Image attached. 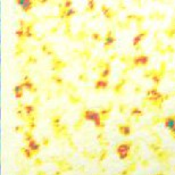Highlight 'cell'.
<instances>
[{
    "label": "cell",
    "instance_id": "cell-1",
    "mask_svg": "<svg viewBox=\"0 0 175 175\" xmlns=\"http://www.w3.org/2000/svg\"><path fill=\"white\" fill-rule=\"evenodd\" d=\"M134 141L129 140V141H124V142L118 143L114 150L116 151L117 156L119 157V159L122 160H126V159H132V152H131V148L133 147Z\"/></svg>",
    "mask_w": 175,
    "mask_h": 175
},
{
    "label": "cell",
    "instance_id": "cell-2",
    "mask_svg": "<svg viewBox=\"0 0 175 175\" xmlns=\"http://www.w3.org/2000/svg\"><path fill=\"white\" fill-rule=\"evenodd\" d=\"M81 118H83L84 121H90V122H93L94 124L99 123V122H103L101 118H100V115H99V111L93 109H83L82 113H81Z\"/></svg>",
    "mask_w": 175,
    "mask_h": 175
},
{
    "label": "cell",
    "instance_id": "cell-3",
    "mask_svg": "<svg viewBox=\"0 0 175 175\" xmlns=\"http://www.w3.org/2000/svg\"><path fill=\"white\" fill-rule=\"evenodd\" d=\"M149 56L147 55H143V53H140L138 56H134L133 57V60L131 63V65L129 66L130 68H136V67H146V66L149 65Z\"/></svg>",
    "mask_w": 175,
    "mask_h": 175
},
{
    "label": "cell",
    "instance_id": "cell-4",
    "mask_svg": "<svg viewBox=\"0 0 175 175\" xmlns=\"http://www.w3.org/2000/svg\"><path fill=\"white\" fill-rule=\"evenodd\" d=\"M104 50L105 51H108L109 49L114 48L115 42H116V38L114 35V32L111 30H108L106 35H105V40H104Z\"/></svg>",
    "mask_w": 175,
    "mask_h": 175
},
{
    "label": "cell",
    "instance_id": "cell-5",
    "mask_svg": "<svg viewBox=\"0 0 175 175\" xmlns=\"http://www.w3.org/2000/svg\"><path fill=\"white\" fill-rule=\"evenodd\" d=\"M16 5H18L21 7V9L24 12V13H30V10L32 9L34 6H37L38 1H32V0H17L15 1Z\"/></svg>",
    "mask_w": 175,
    "mask_h": 175
},
{
    "label": "cell",
    "instance_id": "cell-6",
    "mask_svg": "<svg viewBox=\"0 0 175 175\" xmlns=\"http://www.w3.org/2000/svg\"><path fill=\"white\" fill-rule=\"evenodd\" d=\"M21 85L27 90L29 92H31V93H35L37 92V85L33 83L32 81H31V78H29V76H25V78L22 80V82H21Z\"/></svg>",
    "mask_w": 175,
    "mask_h": 175
},
{
    "label": "cell",
    "instance_id": "cell-7",
    "mask_svg": "<svg viewBox=\"0 0 175 175\" xmlns=\"http://www.w3.org/2000/svg\"><path fill=\"white\" fill-rule=\"evenodd\" d=\"M117 130L119 132V134L123 136H130L132 134V126H131V124L126 123V124H118L117 125Z\"/></svg>",
    "mask_w": 175,
    "mask_h": 175
},
{
    "label": "cell",
    "instance_id": "cell-8",
    "mask_svg": "<svg viewBox=\"0 0 175 175\" xmlns=\"http://www.w3.org/2000/svg\"><path fill=\"white\" fill-rule=\"evenodd\" d=\"M67 64H66L65 62H63V60H60L58 57H56V56H53L51 59V67L53 71L56 72H59L62 71L63 68H65Z\"/></svg>",
    "mask_w": 175,
    "mask_h": 175
},
{
    "label": "cell",
    "instance_id": "cell-9",
    "mask_svg": "<svg viewBox=\"0 0 175 175\" xmlns=\"http://www.w3.org/2000/svg\"><path fill=\"white\" fill-rule=\"evenodd\" d=\"M127 82H129V81H127V78H121V80L118 81V83H116L115 86H114V89H113L114 93L117 94V96L123 94V88L125 86V84H126Z\"/></svg>",
    "mask_w": 175,
    "mask_h": 175
},
{
    "label": "cell",
    "instance_id": "cell-10",
    "mask_svg": "<svg viewBox=\"0 0 175 175\" xmlns=\"http://www.w3.org/2000/svg\"><path fill=\"white\" fill-rule=\"evenodd\" d=\"M101 10H103V13L105 14V17H106L107 20H113L117 14H118L117 12H115L113 8L107 7L106 5H101Z\"/></svg>",
    "mask_w": 175,
    "mask_h": 175
},
{
    "label": "cell",
    "instance_id": "cell-11",
    "mask_svg": "<svg viewBox=\"0 0 175 175\" xmlns=\"http://www.w3.org/2000/svg\"><path fill=\"white\" fill-rule=\"evenodd\" d=\"M108 85H109V82H108V80H104V78H98L94 81V89L97 91H100V90H106L107 88H108Z\"/></svg>",
    "mask_w": 175,
    "mask_h": 175
},
{
    "label": "cell",
    "instance_id": "cell-12",
    "mask_svg": "<svg viewBox=\"0 0 175 175\" xmlns=\"http://www.w3.org/2000/svg\"><path fill=\"white\" fill-rule=\"evenodd\" d=\"M111 109H113V103H110L108 108H101V109L99 110V115H100V118H101L103 122L107 121L109 118V114L110 111H111Z\"/></svg>",
    "mask_w": 175,
    "mask_h": 175
},
{
    "label": "cell",
    "instance_id": "cell-13",
    "mask_svg": "<svg viewBox=\"0 0 175 175\" xmlns=\"http://www.w3.org/2000/svg\"><path fill=\"white\" fill-rule=\"evenodd\" d=\"M164 125L166 129H168L169 131L175 129V114L174 115H171L164 118Z\"/></svg>",
    "mask_w": 175,
    "mask_h": 175
},
{
    "label": "cell",
    "instance_id": "cell-14",
    "mask_svg": "<svg viewBox=\"0 0 175 175\" xmlns=\"http://www.w3.org/2000/svg\"><path fill=\"white\" fill-rule=\"evenodd\" d=\"M27 148L32 151L34 155H38L40 151V143H38L35 141V139H33L32 141L27 143Z\"/></svg>",
    "mask_w": 175,
    "mask_h": 175
},
{
    "label": "cell",
    "instance_id": "cell-15",
    "mask_svg": "<svg viewBox=\"0 0 175 175\" xmlns=\"http://www.w3.org/2000/svg\"><path fill=\"white\" fill-rule=\"evenodd\" d=\"M13 92H14V94H15V97L17 98V99H22V98H23V94H24V88L21 84L15 85L13 89Z\"/></svg>",
    "mask_w": 175,
    "mask_h": 175
},
{
    "label": "cell",
    "instance_id": "cell-16",
    "mask_svg": "<svg viewBox=\"0 0 175 175\" xmlns=\"http://www.w3.org/2000/svg\"><path fill=\"white\" fill-rule=\"evenodd\" d=\"M41 50H42V52H45V55H50V56H52L53 53H55V51H53V49L51 48V45H50V43H43V45H41Z\"/></svg>",
    "mask_w": 175,
    "mask_h": 175
},
{
    "label": "cell",
    "instance_id": "cell-17",
    "mask_svg": "<svg viewBox=\"0 0 175 175\" xmlns=\"http://www.w3.org/2000/svg\"><path fill=\"white\" fill-rule=\"evenodd\" d=\"M169 156L171 155H169L168 151H159V152L157 154V159H158L159 162L165 163L166 160H168Z\"/></svg>",
    "mask_w": 175,
    "mask_h": 175
},
{
    "label": "cell",
    "instance_id": "cell-18",
    "mask_svg": "<svg viewBox=\"0 0 175 175\" xmlns=\"http://www.w3.org/2000/svg\"><path fill=\"white\" fill-rule=\"evenodd\" d=\"M164 34L168 38V39H174L175 38V27L174 26H169L167 29L164 30Z\"/></svg>",
    "mask_w": 175,
    "mask_h": 175
},
{
    "label": "cell",
    "instance_id": "cell-19",
    "mask_svg": "<svg viewBox=\"0 0 175 175\" xmlns=\"http://www.w3.org/2000/svg\"><path fill=\"white\" fill-rule=\"evenodd\" d=\"M96 10V2L93 0H90L86 2V7H85L84 12L85 13H92Z\"/></svg>",
    "mask_w": 175,
    "mask_h": 175
},
{
    "label": "cell",
    "instance_id": "cell-20",
    "mask_svg": "<svg viewBox=\"0 0 175 175\" xmlns=\"http://www.w3.org/2000/svg\"><path fill=\"white\" fill-rule=\"evenodd\" d=\"M162 80H163V78L160 76V74H159V72L157 71L154 74V76L151 78V81L154 82V84H155V86H157L158 88V85L160 84V82H162Z\"/></svg>",
    "mask_w": 175,
    "mask_h": 175
},
{
    "label": "cell",
    "instance_id": "cell-21",
    "mask_svg": "<svg viewBox=\"0 0 175 175\" xmlns=\"http://www.w3.org/2000/svg\"><path fill=\"white\" fill-rule=\"evenodd\" d=\"M20 150H21V152H22V154H23L24 156H25L27 159H31V158H33V157L35 156L32 152V151H31V150L29 149V148H25V147H22Z\"/></svg>",
    "mask_w": 175,
    "mask_h": 175
},
{
    "label": "cell",
    "instance_id": "cell-22",
    "mask_svg": "<svg viewBox=\"0 0 175 175\" xmlns=\"http://www.w3.org/2000/svg\"><path fill=\"white\" fill-rule=\"evenodd\" d=\"M143 115V111L139 107H132V109H131V114L130 116H135V117H141Z\"/></svg>",
    "mask_w": 175,
    "mask_h": 175
},
{
    "label": "cell",
    "instance_id": "cell-23",
    "mask_svg": "<svg viewBox=\"0 0 175 175\" xmlns=\"http://www.w3.org/2000/svg\"><path fill=\"white\" fill-rule=\"evenodd\" d=\"M76 13H78V12H76V9H75V8H73V7L70 8V9H67V12H66V14H65V20L67 21V22H70V20H71L72 17H73V16H74Z\"/></svg>",
    "mask_w": 175,
    "mask_h": 175
},
{
    "label": "cell",
    "instance_id": "cell-24",
    "mask_svg": "<svg viewBox=\"0 0 175 175\" xmlns=\"http://www.w3.org/2000/svg\"><path fill=\"white\" fill-rule=\"evenodd\" d=\"M60 119H62V116L60 115H57V116H53L51 119V124L52 127L56 129V127H59L62 124H60Z\"/></svg>",
    "mask_w": 175,
    "mask_h": 175
},
{
    "label": "cell",
    "instance_id": "cell-25",
    "mask_svg": "<svg viewBox=\"0 0 175 175\" xmlns=\"http://www.w3.org/2000/svg\"><path fill=\"white\" fill-rule=\"evenodd\" d=\"M132 60H133V57H131L130 55H126V56L123 55V56L119 57V62H121L122 64H131Z\"/></svg>",
    "mask_w": 175,
    "mask_h": 175
},
{
    "label": "cell",
    "instance_id": "cell-26",
    "mask_svg": "<svg viewBox=\"0 0 175 175\" xmlns=\"http://www.w3.org/2000/svg\"><path fill=\"white\" fill-rule=\"evenodd\" d=\"M24 51H25V48L23 47V45H22V43H20V42H18V43L16 45V53H15V57H20L21 55H22V53H23Z\"/></svg>",
    "mask_w": 175,
    "mask_h": 175
},
{
    "label": "cell",
    "instance_id": "cell-27",
    "mask_svg": "<svg viewBox=\"0 0 175 175\" xmlns=\"http://www.w3.org/2000/svg\"><path fill=\"white\" fill-rule=\"evenodd\" d=\"M68 101L73 105H78L82 101V99H81V97H75V96H73V94H70V96H68Z\"/></svg>",
    "mask_w": 175,
    "mask_h": 175
},
{
    "label": "cell",
    "instance_id": "cell-28",
    "mask_svg": "<svg viewBox=\"0 0 175 175\" xmlns=\"http://www.w3.org/2000/svg\"><path fill=\"white\" fill-rule=\"evenodd\" d=\"M51 80H52V81H53V82H55V83H56L57 85H59V86H60V85L64 84V81H63V78H60V76H58L57 74H53V75L51 76Z\"/></svg>",
    "mask_w": 175,
    "mask_h": 175
},
{
    "label": "cell",
    "instance_id": "cell-29",
    "mask_svg": "<svg viewBox=\"0 0 175 175\" xmlns=\"http://www.w3.org/2000/svg\"><path fill=\"white\" fill-rule=\"evenodd\" d=\"M33 139V134H32V131H25L24 133V142L29 143L30 141H32Z\"/></svg>",
    "mask_w": 175,
    "mask_h": 175
},
{
    "label": "cell",
    "instance_id": "cell-30",
    "mask_svg": "<svg viewBox=\"0 0 175 175\" xmlns=\"http://www.w3.org/2000/svg\"><path fill=\"white\" fill-rule=\"evenodd\" d=\"M144 17H143L142 15H136V18H135V23H136V26H138V29H139V31L141 30V24H142L143 22H144Z\"/></svg>",
    "mask_w": 175,
    "mask_h": 175
},
{
    "label": "cell",
    "instance_id": "cell-31",
    "mask_svg": "<svg viewBox=\"0 0 175 175\" xmlns=\"http://www.w3.org/2000/svg\"><path fill=\"white\" fill-rule=\"evenodd\" d=\"M156 72H157V70H155V68H152V70H149V71H146L144 73H143V78H149V80H151V78L154 76V74H155Z\"/></svg>",
    "mask_w": 175,
    "mask_h": 175
},
{
    "label": "cell",
    "instance_id": "cell-32",
    "mask_svg": "<svg viewBox=\"0 0 175 175\" xmlns=\"http://www.w3.org/2000/svg\"><path fill=\"white\" fill-rule=\"evenodd\" d=\"M83 122H84V119L80 117L78 121H76V122L74 123V126H73V129H74L75 131H78L80 129H81V127H82V125H83Z\"/></svg>",
    "mask_w": 175,
    "mask_h": 175
},
{
    "label": "cell",
    "instance_id": "cell-33",
    "mask_svg": "<svg viewBox=\"0 0 175 175\" xmlns=\"http://www.w3.org/2000/svg\"><path fill=\"white\" fill-rule=\"evenodd\" d=\"M107 157H108V151H107V149L104 148V149L99 152V162H104Z\"/></svg>",
    "mask_w": 175,
    "mask_h": 175
},
{
    "label": "cell",
    "instance_id": "cell-34",
    "mask_svg": "<svg viewBox=\"0 0 175 175\" xmlns=\"http://www.w3.org/2000/svg\"><path fill=\"white\" fill-rule=\"evenodd\" d=\"M86 37H88V34H86V32H85L84 30H81V31H78V34H76V39L80 40V41L84 40Z\"/></svg>",
    "mask_w": 175,
    "mask_h": 175
},
{
    "label": "cell",
    "instance_id": "cell-35",
    "mask_svg": "<svg viewBox=\"0 0 175 175\" xmlns=\"http://www.w3.org/2000/svg\"><path fill=\"white\" fill-rule=\"evenodd\" d=\"M37 60H38V58H37L34 55H30V56L27 57V59H26V65L35 64V63H37Z\"/></svg>",
    "mask_w": 175,
    "mask_h": 175
},
{
    "label": "cell",
    "instance_id": "cell-36",
    "mask_svg": "<svg viewBox=\"0 0 175 175\" xmlns=\"http://www.w3.org/2000/svg\"><path fill=\"white\" fill-rule=\"evenodd\" d=\"M78 78V80H80V81H82V82H88V81H89L88 74H86L85 72H83V73H80Z\"/></svg>",
    "mask_w": 175,
    "mask_h": 175
},
{
    "label": "cell",
    "instance_id": "cell-37",
    "mask_svg": "<svg viewBox=\"0 0 175 175\" xmlns=\"http://www.w3.org/2000/svg\"><path fill=\"white\" fill-rule=\"evenodd\" d=\"M91 37H92L93 41H96V42H100V41H103L101 35H100V34H99L98 32H93L92 34H91Z\"/></svg>",
    "mask_w": 175,
    "mask_h": 175
},
{
    "label": "cell",
    "instance_id": "cell-38",
    "mask_svg": "<svg viewBox=\"0 0 175 175\" xmlns=\"http://www.w3.org/2000/svg\"><path fill=\"white\" fill-rule=\"evenodd\" d=\"M164 118H165V117H158V116L152 117L151 124H152V125H157L158 123H162V122H164Z\"/></svg>",
    "mask_w": 175,
    "mask_h": 175
},
{
    "label": "cell",
    "instance_id": "cell-39",
    "mask_svg": "<svg viewBox=\"0 0 175 175\" xmlns=\"http://www.w3.org/2000/svg\"><path fill=\"white\" fill-rule=\"evenodd\" d=\"M119 107H118V110H119V113L122 114V115H124L125 113H126V110H127V106L125 104H119L118 105Z\"/></svg>",
    "mask_w": 175,
    "mask_h": 175
},
{
    "label": "cell",
    "instance_id": "cell-40",
    "mask_svg": "<svg viewBox=\"0 0 175 175\" xmlns=\"http://www.w3.org/2000/svg\"><path fill=\"white\" fill-rule=\"evenodd\" d=\"M81 56H84L86 59H90L91 57H92V55H91V51H90V50H88V49H85L84 51L81 53Z\"/></svg>",
    "mask_w": 175,
    "mask_h": 175
},
{
    "label": "cell",
    "instance_id": "cell-41",
    "mask_svg": "<svg viewBox=\"0 0 175 175\" xmlns=\"http://www.w3.org/2000/svg\"><path fill=\"white\" fill-rule=\"evenodd\" d=\"M127 169L130 171L131 173H132V172H135V169H136V163L135 162H132V163H131L130 165H129V167H127Z\"/></svg>",
    "mask_w": 175,
    "mask_h": 175
},
{
    "label": "cell",
    "instance_id": "cell-42",
    "mask_svg": "<svg viewBox=\"0 0 175 175\" xmlns=\"http://www.w3.org/2000/svg\"><path fill=\"white\" fill-rule=\"evenodd\" d=\"M14 131L15 132H17V133H25V130H24V126H22V125H20V126H16L15 129H14Z\"/></svg>",
    "mask_w": 175,
    "mask_h": 175
},
{
    "label": "cell",
    "instance_id": "cell-43",
    "mask_svg": "<svg viewBox=\"0 0 175 175\" xmlns=\"http://www.w3.org/2000/svg\"><path fill=\"white\" fill-rule=\"evenodd\" d=\"M26 126L29 127V131H32V130H34V129L37 127V125H35V122H30V123L26 124Z\"/></svg>",
    "mask_w": 175,
    "mask_h": 175
},
{
    "label": "cell",
    "instance_id": "cell-44",
    "mask_svg": "<svg viewBox=\"0 0 175 175\" xmlns=\"http://www.w3.org/2000/svg\"><path fill=\"white\" fill-rule=\"evenodd\" d=\"M49 143H50V140H49L48 138H42V144H43L45 147H48Z\"/></svg>",
    "mask_w": 175,
    "mask_h": 175
},
{
    "label": "cell",
    "instance_id": "cell-45",
    "mask_svg": "<svg viewBox=\"0 0 175 175\" xmlns=\"http://www.w3.org/2000/svg\"><path fill=\"white\" fill-rule=\"evenodd\" d=\"M43 165V162L40 159V158H37L35 160H34V166H42Z\"/></svg>",
    "mask_w": 175,
    "mask_h": 175
},
{
    "label": "cell",
    "instance_id": "cell-46",
    "mask_svg": "<svg viewBox=\"0 0 175 175\" xmlns=\"http://www.w3.org/2000/svg\"><path fill=\"white\" fill-rule=\"evenodd\" d=\"M165 49H166V51L171 52V53H173V52L175 51V49H174V47H173V45H167Z\"/></svg>",
    "mask_w": 175,
    "mask_h": 175
},
{
    "label": "cell",
    "instance_id": "cell-47",
    "mask_svg": "<svg viewBox=\"0 0 175 175\" xmlns=\"http://www.w3.org/2000/svg\"><path fill=\"white\" fill-rule=\"evenodd\" d=\"M117 57H118V55H117L116 52H115V53H113V55L109 57V62H113V60H114V59H116Z\"/></svg>",
    "mask_w": 175,
    "mask_h": 175
},
{
    "label": "cell",
    "instance_id": "cell-48",
    "mask_svg": "<svg viewBox=\"0 0 175 175\" xmlns=\"http://www.w3.org/2000/svg\"><path fill=\"white\" fill-rule=\"evenodd\" d=\"M67 85H68L70 88H72V91H73V92H76L78 89H76V86H75L74 84H72V83H67Z\"/></svg>",
    "mask_w": 175,
    "mask_h": 175
},
{
    "label": "cell",
    "instance_id": "cell-49",
    "mask_svg": "<svg viewBox=\"0 0 175 175\" xmlns=\"http://www.w3.org/2000/svg\"><path fill=\"white\" fill-rule=\"evenodd\" d=\"M141 165H142V167H148L149 166V163H148V160H142V163H141Z\"/></svg>",
    "mask_w": 175,
    "mask_h": 175
},
{
    "label": "cell",
    "instance_id": "cell-50",
    "mask_svg": "<svg viewBox=\"0 0 175 175\" xmlns=\"http://www.w3.org/2000/svg\"><path fill=\"white\" fill-rule=\"evenodd\" d=\"M118 7H119V9H121V10H124V9L126 8V7L124 6V4L122 2V1H119V2H118Z\"/></svg>",
    "mask_w": 175,
    "mask_h": 175
},
{
    "label": "cell",
    "instance_id": "cell-51",
    "mask_svg": "<svg viewBox=\"0 0 175 175\" xmlns=\"http://www.w3.org/2000/svg\"><path fill=\"white\" fill-rule=\"evenodd\" d=\"M130 173H131L130 171L126 168V169H123V172H121V175H129Z\"/></svg>",
    "mask_w": 175,
    "mask_h": 175
},
{
    "label": "cell",
    "instance_id": "cell-52",
    "mask_svg": "<svg viewBox=\"0 0 175 175\" xmlns=\"http://www.w3.org/2000/svg\"><path fill=\"white\" fill-rule=\"evenodd\" d=\"M169 134H171V136H172L173 139H175V129H173V130L169 131Z\"/></svg>",
    "mask_w": 175,
    "mask_h": 175
},
{
    "label": "cell",
    "instance_id": "cell-53",
    "mask_svg": "<svg viewBox=\"0 0 175 175\" xmlns=\"http://www.w3.org/2000/svg\"><path fill=\"white\" fill-rule=\"evenodd\" d=\"M134 92H135L136 94H138V93H140V92H141V86H140V85H138V86L135 88V91H134Z\"/></svg>",
    "mask_w": 175,
    "mask_h": 175
},
{
    "label": "cell",
    "instance_id": "cell-54",
    "mask_svg": "<svg viewBox=\"0 0 175 175\" xmlns=\"http://www.w3.org/2000/svg\"><path fill=\"white\" fill-rule=\"evenodd\" d=\"M57 31H58V26H57V27H53V29H51V30H50V33L53 34V33H56Z\"/></svg>",
    "mask_w": 175,
    "mask_h": 175
},
{
    "label": "cell",
    "instance_id": "cell-55",
    "mask_svg": "<svg viewBox=\"0 0 175 175\" xmlns=\"http://www.w3.org/2000/svg\"><path fill=\"white\" fill-rule=\"evenodd\" d=\"M37 175H47V173L43 172V171H38V172H37Z\"/></svg>",
    "mask_w": 175,
    "mask_h": 175
},
{
    "label": "cell",
    "instance_id": "cell-56",
    "mask_svg": "<svg viewBox=\"0 0 175 175\" xmlns=\"http://www.w3.org/2000/svg\"><path fill=\"white\" fill-rule=\"evenodd\" d=\"M53 175H63V173H62V171H57Z\"/></svg>",
    "mask_w": 175,
    "mask_h": 175
},
{
    "label": "cell",
    "instance_id": "cell-57",
    "mask_svg": "<svg viewBox=\"0 0 175 175\" xmlns=\"http://www.w3.org/2000/svg\"><path fill=\"white\" fill-rule=\"evenodd\" d=\"M174 94H175V92H174Z\"/></svg>",
    "mask_w": 175,
    "mask_h": 175
},
{
    "label": "cell",
    "instance_id": "cell-58",
    "mask_svg": "<svg viewBox=\"0 0 175 175\" xmlns=\"http://www.w3.org/2000/svg\"><path fill=\"white\" fill-rule=\"evenodd\" d=\"M174 169H175V167H174Z\"/></svg>",
    "mask_w": 175,
    "mask_h": 175
},
{
    "label": "cell",
    "instance_id": "cell-59",
    "mask_svg": "<svg viewBox=\"0 0 175 175\" xmlns=\"http://www.w3.org/2000/svg\"><path fill=\"white\" fill-rule=\"evenodd\" d=\"M174 27H175V25H174Z\"/></svg>",
    "mask_w": 175,
    "mask_h": 175
},
{
    "label": "cell",
    "instance_id": "cell-60",
    "mask_svg": "<svg viewBox=\"0 0 175 175\" xmlns=\"http://www.w3.org/2000/svg\"><path fill=\"white\" fill-rule=\"evenodd\" d=\"M155 175H157V174H155Z\"/></svg>",
    "mask_w": 175,
    "mask_h": 175
}]
</instances>
